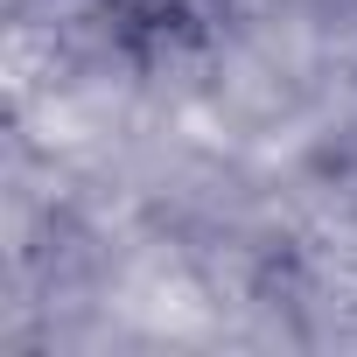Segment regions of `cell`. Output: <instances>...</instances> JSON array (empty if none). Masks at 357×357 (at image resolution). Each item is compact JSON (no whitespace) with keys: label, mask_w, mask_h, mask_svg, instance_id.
Returning a JSON list of instances; mask_svg holds the SVG:
<instances>
[{"label":"cell","mask_w":357,"mask_h":357,"mask_svg":"<svg viewBox=\"0 0 357 357\" xmlns=\"http://www.w3.org/2000/svg\"><path fill=\"white\" fill-rule=\"evenodd\" d=\"M91 8H98L119 36L147 43V50H183V43H204V36L225 22L231 0H91Z\"/></svg>","instance_id":"1"}]
</instances>
